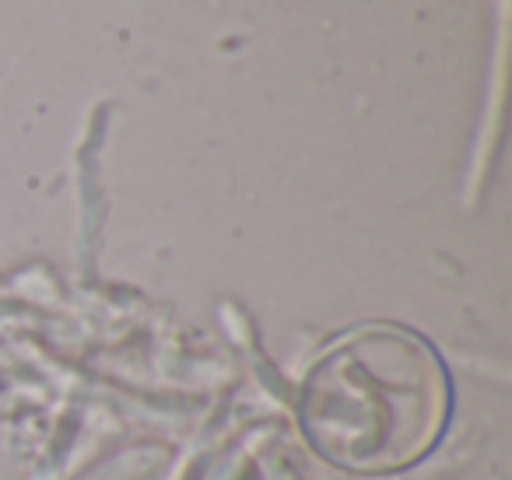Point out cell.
Listing matches in <instances>:
<instances>
[{
    "instance_id": "1",
    "label": "cell",
    "mask_w": 512,
    "mask_h": 480,
    "mask_svg": "<svg viewBox=\"0 0 512 480\" xmlns=\"http://www.w3.org/2000/svg\"><path fill=\"white\" fill-rule=\"evenodd\" d=\"M442 414L446 379L435 354L390 333L327 354L302 396L309 442L348 470H393L418 459L439 435Z\"/></svg>"
}]
</instances>
